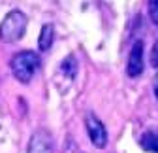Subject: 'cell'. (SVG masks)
Listing matches in <instances>:
<instances>
[{"label":"cell","instance_id":"7","mask_svg":"<svg viewBox=\"0 0 158 153\" xmlns=\"http://www.w3.org/2000/svg\"><path fill=\"white\" fill-rule=\"evenodd\" d=\"M141 147L152 153H158V130H149L141 136Z\"/></svg>","mask_w":158,"mask_h":153},{"label":"cell","instance_id":"9","mask_svg":"<svg viewBox=\"0 0 158 153\" xmlns=\"http://www.w3.org/2000/svg\"><path fill=\"white\" fill-rule=\"evenodd\" d=\"M147 10H149L151 21L158 25V0H147Z\"/></svg>","mask_w":158,"mask_h":153},{"label":"cell","instance_id":"4","mask_svg":"<svg viewBox=\"0 0 158 153\" xmlns=\"http://www.w3.org/2000/svg\"><path fill=\"white\" fill-rule=\"evenodd\" d=\"M143 42L141 40H135L130 55H128V64H126V72L130 78H137L141 72H143Z\"/></svg>","mask_w":158,"mask_h":153},{"label":"cell","instance_id":"11","mask_svg":"<svg viewBox=\"0 0 158 153\" xmlns=\"http://www.w3.org/2000/svg\"><path fill=\"white\" fill-rule=\"evenodd\" d=\"M151 63H152V66H156V68H158V40H156V42H154V46H152Z\"/></svg>","mask_w":158,"mask_h":153},{"label":"cell","instance_id":"2","mask_svg":"<svg viewBox=\"0 0 158 153\" xmlns=\"http://www.w3.org/2000/svg\"><path fill=\"white\" fill-rule=\"evenodd\" d=\"M27 25H28V19L23 11H19V10L10 11L0 23V40L6 44H13L17 40H21L25 36Z\"/></svg>","mask_w":158,"mask_h":153},{"label":"cell","instance_id":"12","mask_svg":"<svg viewBox=\"0 0 158 153\" xmlns=\"http://www.w3.org/2000/svg\"><path fill=\"white\" fill-rule=\"evenodd\" d=\"M154 93H156V98H158V83L154 85Z\"/></svg>","mask_w":158,"mask_h":153},{"label":"cell","instance_id":"6","mask_svg":"<svg viewBox=\"0 0 158 153\" xmlns=\"http://www.w3.org/2000/svg\"><path fill=\"white\" fill-rule=\"evenodd\" d=\"M53 40H55V28H53V25H44L42 32H40V38H38L40 51H47L53 46Z\"/></svg>","mask_w":158,"mask_h":153},{"label":"cell","instance_id":"5","mask_svg":"<svg viewBox=\"0 0 158 153\" xmlns=\"http://www.w3.org/2000/svg\"><path fill=\"white\" fill-rule=\"evenodd\" d=\"M51 136L49 132L45 130H38L34 132V136L30 140V146H28V153H51Z\"/></svg>","mask_w":158,"mask_h":153},{"label":"cell","instance_id":"8","mask_svg":"<svg viewBox=\"0 0 158 153\" xmlns=\"http://www.w3.org/2000/svg\"><path fill=\"white\" fill-rule=\"evenodd\" d=\"M60 72H62L64 76H68L70 80L75 76V72H77V61H75V57H73V55H68L66 59L62 61V64H60Z\"/></svg>","mask_w":158,"mask_h":153},{"label":"cell","instance_id":"10","mask_svg":"<svg viewBox=\"0 0 158 153\" xmlns=\"http://www.w3.org/2000/svg\"><path fill=\"white\" fill-rule=\"evenodd\" d=\"M64 153H83V151H81V147L77 146V142H75V140L68 138V140H66V144H64Z\"/></svg>","mask_w":158,"mask_h":153},{"label":"cell","instance_id":"3","mask_svg":"<svg viewBox=\"0 0 158 153\" xmlns=\"http://www.w3.org/2000/svg\"><path fill=\"white\" fill-rule=\"evenodd\" d=\"M85 121H87V132H89V136H90V142L98 149L106 147V144H107V132H106L104 123L98 119L94 113H89Z\"/></svg>","mask_w":158,"mask_h":153},{"label":"cell","instance_id":"1","mask_svg":"<svg viewBox=\"0 0 158 153\" xmlns=\"http://www.w3.org/2000/svg\"><path fill=\"white\" fill-rule=\"evenodd\" d=\"M40 64H42V61L36 51H19L11 59V72L17 78V81L28 83L38 72Z\"/></svg>","mask_w":158,"mask_h":153}]
</instances>
